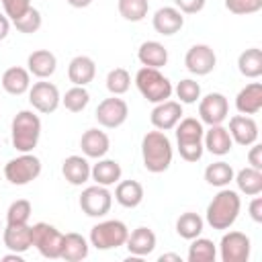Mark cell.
I'll return each instance as SVG.
<instances>
[{"mask_svg":"<svg viewBox=\"0 0 262 262\" xmlns=\"http://www.w3.org/2000/svg\"><path fill=\"white\" fill-rule=\"evenodd\" d=\"M172 143L164 131H147L141 139V158L147 172H166L172 164Z\"/></svg>","mask_w":262,"mask_h":262,"instance_id":"1","label":"cell"},{"mask_svg":"<svg viewBox=\"0 0 262 262\" xmlns=\"http://www.w3.org/2000/svg\"><path fill=\"white\" fill-rule=\"evenodd\" d=\"M242 209L239 194L231 188H221L207 207V223L213 229H229Z\"/></svg>","mask_w":262,"mask_h":262,"instance_id":"2","label":"cell"},{"mask_svg":"<svg viewBox=\"0 0 262 262\" xmlns=\"http://www.w3.org/2000/svg\"><path fill=\"white\" fill-rule=\"evenodd\" d=\"M203 123L194 117H186L180 119L176 125V143H178V151L182 156V160L186 162H199L203 158L205 145H203Z\"/></svg>","mask_w":262,"mask_h":262,"instance_id":"3","label":"cell"},{"mask_svg":"<svg viewBox=\"0 0 262 262\" xmlns=\"http://www.w3.org/2000/svg\"><path fill=\"white\" fill-rule=\"evenodd\" d=\"M10 133H12V145L20 154H29L39 143V137H41V119L33 111H20L12 119Z\"/></svg>","mask_w":262,"mask_h":262,"instance_id":"4","label":"cell"},{"mask_svg":"<svg viewBox=\"0 0 262 262\" xmlns=\"http://www.w3.org/2000/svg\"><path fill=\"white\" fill-rule=\"evenodd\" d=\"M135 84H137V90L141 92V96L154 104L158 102H164L172 96V82L156 68H141L137 70L135 74Z\"/></svg>","mask_w":262,"mask_h":262,"instance_id":"5","label":"cell"},{"mask_svg":"<svg viewBox=\"0 0 262 262\" xmlns=\"http://www.w3.org/2000/svg\"><path fill=\"white\" fill-rule=\"evenodd\" d=\"M129 235V229L123 221L119 219H108V221H100L90 229V244L96 250H113V248H121L125 246Z\"/></svg>","mask_w":262,"mask_h":262,"instance_id":"6","label":"cell"},{"mask_svg":"<svg viewBox=\"0 0 262 262\" xmlns=\"http://www.w3.org/2000/svg\"><path fill=\"white\" fill-rule=\"evenodd\" d=\"M39 174H41V160H39L37 156H33L31 151L12 158V160L4 166V176H6V180H8L10 184H16V186H23V184L33 182Z\"/></svg>","mask_w":262,"mask_h":262,"instance_id":"7","label":"cell"},{"mask_svg":"<svg viewBox=\"0 0 262 262\" xmlns=\"http://www.w3.org/2000/svg\"><path fill=\"white\" fill-rule=\"evenodd\" d=\"M31 231H33V246L37 248V252L43 256V258H59L61 256V246H63V233L49 225V223H35L31 225Z\"/></svg>","mask_w":262,"mask_h":262,"instance_id":"8","label":"cell"},{"mask_svg":"<svg viewBox=\"0 0 262 262\" xmlns=\"http://www.w3.org/2000/svg\"><path fill=\"white\" fill-rule=\"evenodd\" d=\"M113 205V194L108 192L106 186L94 184L82 190L80 194V209L88 217H104L111 211Z\"/></svg>","mask_w":262,"mask_h":262,"instance_id":"9","label":"cell"},{"mask_svg":"<svg viewBox=\"0 0 262 262\" xmlns=\"http://www.w3.org/2000/svg\"><path fill=\"white\" fill-rule=\"evenodd\" d=\"M94 117H96L98 125H102L106 129H117V127H121L127 121L129 106H127V102L123 98L113 94L111 98H104L102 102H98Z\"/></svg>","mask_w":262,"mask_h":262,"instance_id":"10","label":"cell"},{"mask_svg":"<svg viewBox=\"0 0 262 262\" xmlns=\"http://www.w3.org/2000/svg\"><path fill=\"white\" fill-rule=\"evenodd\" d=\"M229 115V102L221 92H209L207 96L199 98V117L201 123L207 125H221Z\"/></svg>","mask_w":262,"mask_h":262,"instance_id":"11","label":"cell"},{"mask_svg":"<svg viewBox=\"0 0 262 262\" xmlns=\"http://www.w3.org/2000/svg\"><path fill=\"white\" fill-rule=\"evenodd\" d=\"M250 237L242 231H227L219 242L223 262H246L250 258Z\"/></svg>","mask_w":262,"mask_h":262,"instance_id":"12","label":"cell"},{"mask_svg":"<svg viewBox=\"0 0 262 262\" xmlns=\"http://www.w3.org/2000/svg\"><path fill=\"white\" fill-rule=\"evenodd\" d=\"M29 102L33 104L35 111H39L43 115H49L59 106L61 96H59V90H57L55 84H51V82H35L29 88Z\"/></svg>","mask_w":262,"mask_h":262,"instance_id":"13","label":"cell"},{"mask_svg":"<svg viewBox=\"0 0 262 262\" xmlns=\"http://www.w3.org/2000/svg\"><path fill=\"white\" fill-rule=\"evenodd\" d=\"M215 63H217L215 51L209 45H205V43L192 45L186 51V55H184V66L194 76H207V74H211L215 70Z\"/></svg>","mask_w":262,"mask_h":262,"instance_id":"14","label":"cell"},{"mask_svg":"<svg viewBox=\"0 0 262 262\" xmlns=\"http://www.w3.org/2000/svg\"><path fill=\"white\" fill-rule=\"evenodd\" d=\"M151 125L160 131H170L178 125V121L182 119V104L176 100H164L158 102L151 111Z\"/></svg>","mask_w":262,"mask_h":262,"instance_id":"15","label":"cell"},{"mask_svg":"<svg viewBox=\"0 0 262 262\" xmlns=\"http://www.w3.org/2000/svg\"><path fill=\"white\" fill-rule=\"evenodd\" d=\"M227 131H229L231 139L237 145L248 147V145H252V143L258 141V125L248 115H233L229 119V129Z\"/></svg>","mask_w":262,"mask_h":262,"instance_id":"16","label":"cell"},{"mask_svg":"<svg viewBox=\"0 0 262 262\" xmlns=\"http://www.w3.org/2000/svg\"><path fill=\"white\" fill-rule=\"evenodd\" d=\"M2 237H4V246L10 252L25 254L33 246V231H31V225L29 223H23V225H10V223H6V227L2 229Z\"/></svg>","mask_w":262,"mask_h":262,"instance_id":"17","label":"cell"},{"mask_svg":"<svg viewBox=\"0 0 262 262\" xmlns=\"http://www.w3.org/2000/svg\"><path fill=\"white\" fill-rule=\"evenodd\" d=\"M151 23H154L156 33H160L164 37H170V35H174V33H178L182 29L184 16H182V12L176 6H164V8L156 10Z\"/></svg>","mask_w":262,"mask_h":262,"instance_id":"18","label":"cell"},{"mask_svg":"<svg viewBox=\"0 0 262 262\" xmlns=\"http://www.w3.org/2000/svg\"><path fill=\"white\" fill-rule=\"evenodd\" d=\"M203 145L213 156H225L231 151L233 139L223 125H209V131H205L203 135Z\"/></svg>","mask_w":262,"mask_h":262,"instance_id":"19","label":"cell"},{"mask_svg":"<svg viewBox=\"0 0 262 262\" xmlns=\"http://www.w3.org/2000/svg\"><path fill=\"white\" fill-rule=\"evenodd\" d=\"M235 108L242 115H256L262 108V84L250 82L235 96Z\"/></svg>","mask_w":262,"mask_h":262,"instance_id":"20","label":"cell"},{"mask_svg":"<svg viewBox=\"0 0 262 262\" xmlns=\"http://www.w3.org/2000/svg\"><path fill=\"white\" fill-rule=\"evenodd\" d=\"M125 246H127L131 256L143 258V256L154 252V248H156V233L149 227H137V229H133L127 235Z\"/></svg>","mask_w":262,"mask_h":262,"instance_id":"21","label":"cell"},{"mask_svg":"<svg viewBox=\"0 0 262 262\" xmlns=\"http://www.w3.org/2000/svg\"><path fill=\"white\" fill-rule=\"evenodd\" d=\"M96 66L88 55H76L68 66V78L74 86H86L94 80Z\"/></svg>","mask_w":262,"mask_h":262,"instance_id":"22","label":"cell"},{"mask_svg":"<svg viewBox=\"0 0 262 262\" xmlns=\"http://www.w3.org/2000/svg\"><path fill=\"white\" fill-rule=\"evenodd\" d=\"M80 147L84 151L86 158H102L108 147H111V141H108V135L100 129H88L82 133V139H80Z\"/></svg>","mask_w":262,"mask_h":262,"instance_id":"23","label":"cell"},{"mask_svg":"<svg viewBox=\"0 0 262 262\" xmlns=\"http://www.w3.org/2000/svg\"><path fill=\"white\" fill-rule=\"evenodd\" d=\"M137 59L145 68H156L160 70L162 66L168 63V49L160 41H143L137 49Z\"/></svg>","mask_w":262,"mask_h":262,"instance_id":"24","label":"cell"},{"mask_svg":"<svg viewBox=\"0 0 262 262\" xmlns=\"http://www.w3.org/2000/svg\"><path fill=\"white\" fill-rule=\"evenodd\" d=\"M27 66H29V74L45 80L55 72L57 59L49 49H37L27 57Z\"/></svg>","mask_w":262,"mask_h":262,"instance_id":"25","label":"cell"},{"mask_svg":"<svg viewBox=\"0 0 262 262\" xmlns=\"http://www.w3.org/2000/svg\"><path fill=\"white\" fill-rule=\"evenodd\" d=\"M61 174L63 178L74 184V186H82L88 178H90V164L86 158L82 156H70L63 160L61 164Z\"/></svg>","mask_w":262,"mask_h":262,"instance_id":"26","label":"cell"},{"mask_svg":"<svg viewBox=\"0 0 262 262\" xmlns=\"http://www.w3.org/2000/svg\"><path fill=\"white\" fill-rule=\"evenodd\" d=\"M2 88L12 94V96H20L25 94L29 88H31V74L29 70L20 68V66H14V68H8L4 74H2Z\"/></svg>","mask_w":262,"mask_h":262,"instance_id":"27","label":"cell"},{"mask_svg":"<svg viewBox=\"0 0 262 262\" xmlns=\"http://www.w3.org/2000/svg\"><path fill=\"white\" fill-rule=\"evenodd\" d=\"M121 166H119V162H115V160H100L98 158V162L90 168V176H92V180L96 182V184H100V186H111V184H115V182H119L121 180Z\"/></svg>","mask_w":262,"mask_h":262,"instance_id":"28","label":"cell"},{"mask_svg":"<svg viewBox=\"0 0 262 262\" xmlns=\"http://www.w3.org/2000/svg\"><path fill=\"white\" fill-rule=\"evenodd\" d=\"M115 199L121 207L135 209L143 201V186L137 180H121L115 188Z\"/></svg>","mask_w":262,"mask_h":262,"instance_id":"29","label":"cell"},{"mask_svg":"<svg viewBox=\"0 0 262 262\" xmlns=\"http://www.w3.org/2000/svg\"><path fill=\"white\" fill-rule=\"evenodd\" d=\"M88 256V242L80 233H66L63 235V246H61V256L66 262H80Z\"/></svg>","mask_w":262,"mask_h":262,"instance_id":"30","label":"cell"},{"mask_svg":"<svg viewBox=\"0 0 262 262\" xmlns=\"http://www.w3.org/2000/svg\"><path fill=\"white\" fill-rule=\"evenodd\" d=\"M233 180L239 188V192L248 194V196H254V194H260L262 192V170H256V168H242L237 174H233Z\"/></svg>","mask_w":262,"mask_h":262,"instance_id":"31","label":"cell"},{"mask_svg":"<svg viewBox=\"0 0 262 262\" xmlns=\"http://www.w3.org/2000/svg\"><path fill=\"white\" fill-rule=\"evenodd\" d=\"M237 70L246 78H260L262 76V51L258 47H250L239 53L237 57Z\"/></svg>","mask_w":262,"mask_h":262,"instance_id":"32","label":"cell"},{"mask_svg":"<svg viewBox=\"0 0 262 262\" xmlns=\"http://www.w3.org/2000/svg\"><path fill=\"white\" fill-rule=\"evenodd\" d=\"M203 225H205V221H203V217L199 213L186 211L176 219V233L180 237H184V239H194V237L201 235Z\"/></svg>","mask_w":262,"mask_h":262,"instance_id":"33","label":"cell"},{"mask_svg":"<svg viewBox=\"0 0 262 262\" xmlns=\"http://www.w3.org/2000/svg\"><path fill=\"white\" fill-rule=\"evenodd\" d=\"M233 168L227 164V162H223V160H219V162H213V164H209L207 168H205V180L211 184V186H219V188H223V186H227L231 180H233Z\"/></svg>","mask_w":262,"mask_h":262,"instance_id":"34","label":"cell"},{"mask_svg":"<svg viewBox=\"0 0 262 262\" xmlns=\"http://www.w3.org/2000/svg\"><path fill=\"white\" fill-rule=\"evenodd\" d=\"M188 246V262H213L217 258V248L207 237H194Z\"/></svg>","mask_w":262,"mask_h":262,"instance_id":"35","label":"cell"},{"mask_svg":"<svg viewBox=\"0 0 262 262\" xmlns=\"http://www.w3.org/2000/svg\"><path fill=\"white\" fill-rule=\"evenodd\" d=\"M117 8H119V14H121L125 20L139 23V20H143V18L147 16L149 2H147V0H119Z\"/></svg>","mask_w":262,"mask_h":262,"instance_id":"36","label":"cell"},{"mask_svg":"<svg viewBox=\"0 0 262 262\" xmlns=\"http://www.w3.org/2000/svg\"><path fill=\"white\" fill-rule=\"evenodd\" d=\"M129 86H131V76L125 68H115L106 74V88L111 94L121 96L129 90Z\"/></svg>","mask_w":262,"mask_h":262,"instance_id":"37","label":"cell"},{"mask_svg":"<svg viewBox=\"0 0 262 262\" xmlns=\"http://www.w3.org/2000/svg\"><path fill=\"white\" fill-rule=\"evenodd\" d=\"M88 100H90V94H88V90H86L84 86H74V88H70V90L63 94V98H61L63 106H66L70 113H80V111H84L86 104H88Z\"/></svg>","mask_w":262,"mask_h":262,"instance_id":"38","label":"cell"},{"mask_svg":"<svg viewBox=\"0 0 262 262\" xmlns=\"http://www.w3.org/2000/svg\"><path fill=\"white\" fill-rule=\"evenodd\" d=\"M31 203L27 199H16L14 203H10L8 211H6V223L10 225H23V223H29V217H31Z\"/></svg>","mask_w":262,"mask_h":262,"instance_id":"39","label":"cell"},{"mask_svg":"<svg viewBox=\"0 0 262 262\" xmlns=\"http://www.w3.org/2000/svg\"><path fill=\"white\" fill-rule=\"evenodd\" d=\"M176 96L180 98V104H194L201 98V86L199 82L184 78L176 84Z\"/></svg>","mask_w":262,"mask_h":262,"instance_id":"40","label":"cell"},{"mask_svg":"<svg viewBox=\"0 0 262 262\" xmlns=\"http://www.w3.org/2000/svg\"><path fill=\"white\" fill-rule=\"evenodd\" d=\"M41 12L37 10V8H29L20 18H16V20H12V25L16 27V31H20V33H27V35H31V33H37L39 29H41Z\"/></svg>","mask_w":262,"mask_h":262,"instance_id":"41","label":"cell"},{"mask_svg":"<svg viewBox=\"0 0 262 262\" xmlns=\"http://www.w3.org/2000/svg\"><path fill=\"white\" fill-rule=\"evenodd\" d=\"M225 8L233 14H254L262 8V0H225Z\"/></svg>","mask_w":262,"mask_h":262,"instance_id":"42","label":"cell"},{"mask_svg":"<svg viewBox=\"0 0 262 262\" xmlns=\"http://www.w3.org/2000/svg\"><path fill=\"white\" fill-rule=\"evenodd\" d=\"M2 6H4V14L10 20H16L31 8V0H2Z\"/></svg>","mask_w":262,"mask_h":262,"instance_id":"43","label":"cell"},{"mask_svg":"<svg viewBox=\"0 0 262 262\" xmlns=\"http://www.w3.org/2000/svg\"><path fill=\"white\" fill-rule=\"evenodd\" d=\"M176 8L186 14H196L205 8V0H174Z\"/></svg>","mask_w":262,"mask_h":262,"instance_id":"44","label":"cell"},{"mask_svg":"<svg viewBox=\"0 0 262 262\" xmlns=\"http://www.w3.org/2000/svg\"><path fill=\"white\" fill-rule=\"evenodd\" d=\"M248 162H250L252 168L262 170V145L260 143H252L250 154H248Z\"/></svg>","mask_w":262,"mask_h":262,"instance_id":"45","label":"cell"},{"mask_svg":"<svg viewBox=\"0 0 262 262\" xmlns=\"http://www.w3.org/2000/svg\"><path fill=\"white\" fill-rule=\"evenodd\" d=\"M250 217L256 223H262V196H258V194H254V199L250 203Z\"/></svg>","mask_w":262,"mask_h":262,"instance_id":"46","label":"cell"},{"mask_svg":"<svg viewBox=\"0 0 262 262\" xmlns=\"http://www.w3.org/2000/svg\"><path fill=\"white\" fill-rule=\"evenodd\" d=\"M8 31H10V20H8V16H6V14H2V12H0V41H2V39H6Z\"/></svg>","mask_w":262,"mask_h":262,"instance_id":"47","label":"cell"},{"mask_svg":"<svg viewBox=\"0 0 262 262\" xmlns=\"http://www.w3.org/2000/svg\"><path fill=\"white\" fill-rule=\"evenodd\" d=\"M90 2H92V0H68V4L74 6V8H86Z\"/></svg>","mask_w":262,"mask_h":262,"instance_id":"48","label":"cell"},{"mask_svg":"<svg viewBox=\"0 0 262 262\" xmlns=\"http://www.w3.org/2000/svg\"><path fill=\"white\" fill-rule=\"evenodd\" d=\"M2 260H4V262H10V260H14V262H23V254H18V252H12V254H6Z\"/></svg>","mask_w":262,"mask_h":262,"instance_id":"49","label":"cell"},{"mask_svg":"<svg viewBox=\"0 0 262 262\" xmlns=\"http://www.w3.org/2000/svg\"><path fill=\"white\" fill-rule=\"evenodd\" d=\"M164 260H176V262H180V256L178 254H162L160 256V262H164Z\"/></svg>","mask_w":262,"mask_h":262,"instance_id":"50","label":"cell"},{"mask_svg":"<svg viewBox=\"0 0 262 262\" xmlns=\"http://www.w3.org/2000/svg\"><path fill=\"white\" fill-rule=\"evenodd\" d=\"M2 229H4V227H2V223H0V231H2Z\"/></svg>","mask_w":262,"mask_h":262,"instance_id":"51","label":"cell"}]
</instances>
